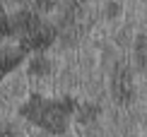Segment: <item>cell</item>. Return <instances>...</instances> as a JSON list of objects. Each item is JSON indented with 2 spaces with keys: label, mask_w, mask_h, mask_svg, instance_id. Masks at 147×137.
<instances>
[{
  "label": "cell",
  "mask_w": 147,
  "mask_h": 137,
  "mask_svg": "<svg viewBox=\"0 0 147 137\" xmlns=\"http://www.w3.org/2000/svg\"><path fill=\"white\" fill-rule=\"evenodd\" d=\"M65 116H68V108H63V103H44L39 123L46 130H51V132H63Z\"/></svg>",
  "instance_id": "cell-1"
},
{
  "label": "cell",
  "mask_w": 147,
  "mask_h": 137,
  "mask_svg": "<svg viewBox=\"0 0 147 137\" xmlns=\"http://www.w3.org/2000/svg\"><path fill=\"white\" fill-rule=\"evenodd\" d=\"M22 39H24V46H32V48H44V46H48V43H51V39H53V29L44 27V24L36 19L32 27H29L27 32L22 34Z\"/></svg>",
  "instance_id": "cell-2"
},
{
  "label": "cell",
  "mask_w": 147,
  "mask_h": 137,
  "mask_svg": "<svg viewBox=\"0 0 147 137\" xmlns=\"http://www.w3.org/2000/svg\"><path fill=\"white\" fill-rule=\"evenodd\" d=\"M22 58H24V48H15V51L7 48L5 53H0V77H3L5 72H10Z\"/></svg>",
  "instance_id": "cell-3"
},
{
  "label": "cell",
  "mask_w": 147,
  "mask_h": 137,
  "mask_svg": "<svg viewBox=\"0 0 147 137\" xmlns=\"http://www.w3.org/2000/svg\"><path fill=\"white\" fill-rule=\"evenodd\" d=\"M113 87H116V99H118V101H128V99H130V79H128L123 67H118V72H116Z\"/></svg>",
  "instance_id": "cell-4"
}]
</instances>
